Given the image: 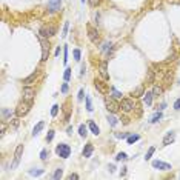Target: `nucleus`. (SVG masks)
Listing matches in <instances>:
<instances>
[{
	"label": "nucleus",
	"mask_w": 180,
	"mask_h": 180,
	"mask_svg": "<svg viewBox=\"0 0 180 180\" xmlns=\"http://www.w3.org/2000/svg\"><path fill=\"white\" fill-rule=\"evenodd\" d=\"M59 55H60V46L55 49V57H59Z\"/></svg>",
	"instance_id": "5fc2aeb1"
},
{
	"label": "nucleus",
	"mask_w": 180,
	"mask_h": 180,
	"mask_svg": "<svg viewBox=\"0 0 180 180\" xmlns=\"http://www.w3.org/2000/svg\"><path fill=\"white\" fill-rule=\"evenodd\" d=\"M94 86H95V90L100 91L102 94H106V92H108V86H106V83H105L103 80L95 79V80H94Z\"/></svg>",
	"instance_id": "9b49d317"
},
{
	"label": "nucleus",
	"mask_w": 180,
	"mask_h": 180,
	"mask_svg": "<svg viewBox=\"0 0 180 180\" xmlns=\"http://www.w3.org/2000/svg\"><path fill=\"white\" fill-rule=\"evenodd\" d=\"M71 71H72L71 68H66V69H65V74H63V79H65V82H68V80L71 79Z\"/></svg>",
	"instance_id": "7c9ffc66"
},
{
	"label": "nucleus",
	"mask_w": 180,
	"mask_h": 180,
	"mask_svg": "<svg viewBox=\"0 0 180 180\" xmlns=\"http://www.w3.org/2000/svg\"><path fill=\"white\" fill-rule=\"evenodd\" d=\"M62 176H63V169L62 168H57L55 169V173H54V176H52V179H62Z\"/></svg>",
	"instance_id": "cd10ccee"
},
{
	"label": "nucleus",
	"mask_w": 180,
	"mask_h": 180,
	"mask_svg": "<svg viewBox=\"0 0 180 180\" xmlns=\"http://www.w3.org/2000/svg\"><path fill=\"white\" fill-rule=\"evenodd\" d=\"M68 179H69V180H76V179H79V176H77L76 173H72V174H69V176H68Z\"/></svg>",
	"instance_id": "49530a36"
},
{
	"label": "nucleus",
	"mask_w": 180,
	"mask_h": 180,
	"mask_svg": "<svg viewBox=\"0 0 180 180\" xmlns=\"http://www.w3.org/2000/svg\"><path fill=\"white\" fill-rule=\"evenodd\" d=\"M62 92H63V94L68 92V83H63V85H62Z\"/></svg>",
	"instance_id": "de8ad7c7"
},
{
	"label": "nucleus",
	"mask_w": 180,
	"mask_h": 180,
	"mask_svg": "<svg viewBox=\"0 0 180 180\" xmlns=\"http://www.w3.org/2000/svg\"><path fill=\"white\" fill-rule=\"evenodd\" d=\"M120 108L125 111V112H130L133 108H134V102L131 99H122V103H120Z\"/></svg>",
	"instance_id": "9d476101"
},
{
	"label": "nucleus",
	"mask_w": 180,
	"mask_h": 180,
	"mask_svg": "<svg viewBox=\"0 0 180 180\" xmlns=\"http://www.w3.org/2000/svg\"><path fill=\"white\" fill-rule=\"evenodd\" d=\"M40 159H42L43 162H46V159H48V151H46V149H42V152H40Z\"/></svg>",
	"instance_id": "ea45409f"
},
{
	"label": "nucleus",
	"mask_w": 180,
	"mask_h": 180,
	"mask_svg": "<svg viewBox=\"0 0 180 180\" xmlns=\"http://www.w3.org/2000/svg\"><path fill=\"white\" fill-rule=\"evenodd\" d=\"M55 34V26H52V25H43L42 28H40V31H39V36H42V37H52Z\"/></svg>",
	"instance_id": "39448f33"
},
{
	"label": "nucleus",
	"mask_w": 180,
	"mask_h": 180,
	"mask_svg": "<svg viewBox=\"0 0 180 180\" xmlns=\"http://www.w3.org/2000/svg\"><path fill=\"white\" fill-rule=\"evenodd\" d=\"M152 168L160 169V171H169L171 169V165L169 163H165L162 160H152Z\"/></svg>",
	"instance_id": "6e6552de"
},
{
	"label": "nucleus",
	"mask_w": 180,
	"mask_h": 180,
	"mask_svg": "<svg viewBox=\"0 0 180 180\" xmlns=\"http://www.w3.org/2000/svg\"><path fill=\"white\" fill-rule=\"evenodd\" d=\"M79 100H83V90L79 91Z\"/></svg>",
	"instance_id": "603ef678"
},
{
	"label": "nucleus",
	"mask_w": 180,
	"mask_h": 180,
	"mask_svg": "<svg viewBox=\"0 0 180 180\" xmlns=\"http://www.w3.org/2000/svg\"><path fill=\"white\" fill-rule=\"evenodd\" d=\"M99 3H100V0H90V5L92 6V8H95Z\"/></svg>",
	"instance_id": "a18cd8bd"
},
{
	"label": "nucleus",
	"mask_w": 180,
	"mask_h": 180,
	"mask_svg": "<svg viewBox=\"0 0 180 180\" xmlns=\"http://www.w3.org/2000/svg\"><path fill=\"white\" fill-rule=\"evenodd\" d=\"M111 43L109 42H103L102 43V51H105V52H109V49H111Z\"/></svg>",
	"instance_id": "473e14b6"
},
{
	"label": "nucleus",
	"mask_w": 180,
	"mask_h": 180,
	"mask_svg": "<svg viewBox=\"0 0 180 180\" xmlns=\"http://www.w3.org/2000/svg\"><path fill=\"white\" fill-rule=\"evenodd\" d=\"M31 106H33V102H29V100H23V102H20V103L17 105V108H15V114H17V117L26 116V114L29 112Z\"/></svg>",
	"instance_id": "f257e3e1"
},
{
	"label": "nucleus",
	"mask_w": 180,
	"mask_h": 180,
	"mask_svg": "<svg viewBox=\"0 0 180 180\" xmlns=\"http://www.w3.org/2000/svg\"><path fill=\"white\" fill-rule=\"evenodd\" d=\"M116 137L117 138H128V134L126 133H116Z\"/></svg>",
	"instance_id": "37998d69"
},
{
	"label": "nucleus",
	"mask_w": 180,
	"mask_h": 180,
	"mask_svg": "<svg viewBox=\"0 0 180 180\" xmlns=\"http://www.w3.org/2000/svg\"><path fill=\"white\" fill-rule=\"evenodd\" d=\"M105 105H106V109H108L111 114H116V112L120 109V105L114 100V97H109V95L105 97Z\"/></svg>",
	"instance_id": "f03ea898"
},
{
	"label": "nucleus",
	"mask_w": 180,
	"mask_h": 180,
	"mask_svg": "<svg viewBox=\"0 0 180 180\" xmlns=\"http://www.w3.org/2000/svg\"><path fill=\"white\" fill-rule=\"evenodd\" d=\"M92 151H94L92 143H88V145H85V148H83L82 154H83V157H91V156H92Z\"/></svg>",
	"instance_id": "dca6fc26"
},
{
	"label": "nucleus",
	"mask_w": 180,
	"mask_h": 180,
	"mask_svg": "<svg viewBox=\"0 0 180 180\" xmlns=\"http://www.w3.org/2000/svg\"><path fill=\"white\" fill-rule=\"evenodd\" d=\"M37 76H39V71H34V72H33L29 77H26V79L23 80V85H25V86H29V85H31V83H33V82L37 79Z\"/></svg>",
	"instance_id": "2eb2a0df"
},
{
	"label": "nucleus",
	"mask_w": 180,
	"mask_h": 180,
	"mask_svg": "<svg viewBox=\"0 0 180 180\" xmlns=\"http://www.w3.org/2000/svg\"><path fill=\"white\" fill-rule=\"evenodd\" d=\"M112 97H114V99H122V92L117 91L116 88H112Z\"/></svg>",
	"instance_id": "c9c22d12"
},
{
	"label": "nucleus",
	"mask_w": 180,
	"mask_h": 180,
	"mask_svg": "<svg viewBox=\"0 0 180 180\" xmlns=\"http://www.w3.org/2000/svg\"><path fill=\"white\" fill-rule=\"evenodd\" d=\"M174 140H176V133L174 131H169V133H166V135L163 137V145L168 146V145L174 143Z\"/></svg>",
	"instance_id": "4468645a"
},
{
	"label": "nucleus",
	"mask_w": 180,
	"mask_h": 180,
	"mask_svg": "<svg viewBox=\"0 0 180 180\" xmlns=\"http://www.w3.org/2000/svg\"><path fill=\"white\" fill-rule=\"evenodd\" d=\"M43 128H45V122H39V123L34 126V130H33V135H39Z\"/></svg>",
	"instance_id": "6ab92c4d"
},
{
	"label": "nucleus",
	"mask_w": 180,
	"mask_h": 180,
	"mask_svg": "<svg viewBox=\"0 0 180 180\" xmlns=\"http://www.w3.org/2000/svg\"><path fill=\"white\" fill-rule=\"evenodd\" d=\"M131 95H133L134 99H138V97L145 95V88H143V86H137V88L131 92Z\"/></svg>",
	"instance_id": "f3484780"
},
{
	"label": "nucleus",
	"mask_w": 180,
	"mask_h": 180,
	"mask_svg": "<svg viewBox=\"0 0 180 180\" xmlns=\"http://www.w3.org/2000/svg\"><path fill=\"white\" fill-rule=\"evenodd\" d=\"M55 152H57V156H60L62 159H68L69 154H71V148H69V145H66V143H59L57 148H55Z\"/></svg>",
	"instance_id": "7ed1b4c3"
},
{
	"label": "nucleus",
	"mask_w": 180,
	"mask_h": 180,
	"mask_svg": "<svg viewBox=\"0 0 180 180\" xmlns=\"http://www.w3.org/2000/svg\"><path fill=\"white\" fill-rule=\"evenodd\" d=\"M63 62H65V63L68 62V46L63 48Z\"/></svg>",
	"instance_id": "a19ab883"
},
{
	"label": "nucleus",
	"mask_w": 180,
	"mask_h": 180,
	"mask_svg": "<svg viewBox=\"0 0 180 180\" xmlns=\"http://www.w3.org/2000/svg\"><path fill=\"white\" fill-rule=\"evenodd\" d=\"M152 97H154L152 91L145 94V105H146V106H151V103H152Z\"/></svg>",
	"instance_id": "412c9836"
},
{
	"label": "nucleus",
	"mask_w": 180,
	"mask_h": 180,
	"mask_svg": "<svg viewBox=\"0 0 180 180\" xmlns=\"http://www.w3.org/2000/svg\"><path fill=\"white\" fill-rule=\"evenodd\" d=\"M0 130H2V135H3V134H5V130H6L5 123H2V125H0Z\"/></svg>",
	"instance_id": "3c124183"
},
{
	"label": "nucleus",
	"mask_w": 180,
	"mask_h": 180,
	"mask_svg": "<svg viewBox=\"0 0 180 180\" xmlns=\"http://www.w3.org/2000/svg\"><path fill=\"white\" fill-rule=\"evenodd\" d=\"M45 171L43 169H29V174L31 176H42Z\"/></svg>",
	"instance_id": "72a5a7b5"
},
{
	"label": "nucleus",
	"mask_w": 180,
	"mask_h": 180,
	"mask_svg": "<svg viewBox=\"0 0 180 180\" xmlns=\"http://www.w3.org/2000/svg\"><path fill=\"white\" fill-rule=\"evenodd\" d=\"M126 159H128L126 152H119V154H117V157H116V160H117V162H125Z\"/></svg>",
	"instance_id": "bb28decb"
},
{
	"label": "nucleus",
	"mask_w": 180,
	"mask_h": 180,
	"mask_svg": "<svg viewBox=\"0 0 180 180\" xmlns=\"http://www.w3.org/2000/svg\"><path fill=\"white\" fill-rule=\"evenodd\" d=\"M151 83H154V71L149 68L146 71V85H151Z\"/></svg>",
	"instance_id": "aec40b11"
},
{
	"label": "nucleus",
	"mask_w": 180,
	"mask_h": 180,
	"mask_svg": "<svg viewBox=\"0 0 180 180\" xmlns=\"http://www.w3.org/2000/svg\"><path fill=\"white\" fill-rule=\"evenodd\" d=\"M85 69H86V66H85V63L82 65V71H80V76H85Z\"/></svg>",
	"instance_id": "09e8293b"
},
{
	"label": "nucleus",
	"mask_w": 180,
	"mask_h": 180,
	"mask_svg": "<svg viewBox=\"0 0 180 180\" xmlns=\"http://www.w3.org/2000/svg\"><path fill=\"white\" fill-rule=\"evenodd\" d=\"M88 37H90V40L92 43H100V36H99V31L94 28V26H91L88 25Z\"/></svg>",
	"instance_id": "0eeeda50"
},
{
	"label": "nucleus",
	"mask_w": 180,
	"mask_h": 180,
	"mask_svg": "<svg viewBox=\"0 0 180 180\" xmlns=\"http://www.w3.org/2000/svg\"><path fill=\"white\" fill-rule=\"evenodd\" d=\"M125 174H126V168L123 166V168H122V171H120V177H123Z\"/></svg>",
	"instance_id": "8fccbe9b"
},
{
	"label": "nucleus",
	"mask_w": 180,
	"mask_h": 180,
	"mask_svg": "<svg viewBox=\"0 0 180 180\" xmlns=\"http://www.w3.org/2000/svg\"><path fill=\"white\" fill-rule=\"evenodd\" d=\"M79 134H80V137H86L88 135V130H86L85 125H80L79 126Z\"/></svg>",
	"instance_id": "393cba45"
},
{
	"label": "nucleus",
	"mask_w": 180,
	"mask_h": 180,
	"mask_svg": "<svg viewBox=\"0 0 180 180\" xmlns=\"http://www.w3.org/2000/svg\"><path fill=\"white\" fill-rule=\"evenodd\" d=\"M22 154H23V145H19V146L15 148L14 159H12V163H11V168H12V169H15V168L19 166V163H20V160H22Z\"/></svg>",
	"instance_id": "20e7f679"
},
{
	"label": "nucleus",
	"mask_w": 180,
	"mask_h": 180,
	"mask_svg": "<svg viewBox=\"0 0 180 180\" xmlns=\"http://www.w3.org/2000/svg\"><path fill=\"white\" fill-rule=\"evenodd\" d=\"M99 74H100V77H102L103 80H106V79L109 77V74H108V63H106V62H102V63H100Z\"/></svg>",
	"instance_id": "f8f14e48"
},
{
	"label": "nucleus",
	"mask_w": 180,
	"mask_h": 180,
	"mask_svg": "<svg viewBox=\"0 0 180 180\" xmlns=\"http://www.w3.org/2000/svg\"><path fill=\"white\" fill-rule=\"evenodd\" d=\"M34 95H36V90H34V88H31V86H25V88H23V100L33 102Z\"/></svg>",
	"instance_id": "1a4fd4ad"
},
{
	"label": "nucleus",
	"mask_w": 180,
	"mask_h": 180,
	"mask_svg": "<svg viewBox=\"0 0 180 180\" xmlns=\"http://www.w3.org/2000/svg\"><path fill=\"white\" fill-rule=\"evenodd\" d=\"M60 6H62V2H60V0H49V3H48V9H49L51 12L59 11Z\"/></svg>",
	"instance_id": "ddd939ff"
},
{
	"label": "nucleus",
	"mask_w": 180,
	"mask_h": 180,
	"mask_svg": "<svg viewBox=\"0 0 180 180\" xmlns=\"http://www.w3.org/2000/svg\"><path fill=\"white\" fill-rule=\"evenodd\" d=\"M68 29H69V23L65 22V26H63V29H62V37H63V39L68 36Z\"/></svg>",
	"instance_id": "c756f323"
},
{
	"label": "nucleus",
	"mask_w": 180,
	"mask_h": 180,
	"mask_svg": "<svg viewBox=\"0 0 180 180\" xmlns=\"http://www.w3.org/2000/svg\"><path fill=\"white\" fill-rule=\"evenodd\" d=\"M108 122H109L111 126H116V125H117V119H116L114 116H108Z\"/></svg>",
	"instance_id": "f704fd0d"
},
{
	"label": "nucleus",
	"mask_w": 180,
	"mask_h": 180,
	"mask_svg": "<svg viewBox=\"0 0 180 180\" xmlns=\"http://www.w3.org/2000/svg\"><path fill=\"white\" fill-rule=\"evenodd\" d=\"M66 134H68V135L72 134V126H68V130H66Z\"/></svg>",
	"instance_id": "864d4df0"
},
{
	"label": "nucleus",
	"mask_w": 180,
	"mask_h": 180,
	"mask_svg": "<svg viewBox=\"0 0 180 180\" xmlns=\"http://www.w3.org/2000/svg\"><path fill=\"white\" fill-rule=\"evenodd\" d=\"M11 116H12V112H9V111H8V109H5V108L2 109V119H3V120H6L8 117L11 119Z\"/></svg>",
	"instance_id": "c85d7f7f"
},
{
	"label": "nucleus",
	"mask_w": 180,
	"mask_h": 180,
	"mask_svg": "<svg viewBox=\"0 0 180 180\" xmlns=\"http://www.w3.org/2000/svg\"><path fill=\"white\" fill-rule=\"evenodd\" d=\"M19 125H20V120L19 119H12V122H9V130L11 131H15Z\"/></svg>",
	"instance_id": "5701e85b"
},
{
	"label": "nucleus",
	"mask_w": 180,
	"mask_h": 180,
	"mask_svg": "<svg viewBox=\"0 0 180 180\" xmlns=\"http://www.w3.org/2000/svg\"><path fill=\"white\" fill-rule=\"evenodd\" d=\"M154 151H156V148H154V146H151V148L148 149V152H146V156H145V160H149V159L152 157V154H154Z\"/></svg>",
	"instance_id": "2f4dec72"
},
{
	"label": "nucleus",
	"mask_w": 180,
	"mask_h": 180,
	"mask_svg": "<svg viewBox=\"0 0 180 180\" xmlns=\"http://www.w3.org/2000/svg\"><path fill=\"white\" fill-rule=\"evenodd\" d=\"M39 40L42 43V62H45L48 60V55H49V42L42 36H39Z\"/></svg>",
	"instance_id": "423d86ee"
},
{
	"label": "nucleus",
	"mask_w": 180,
	"mask_h": 180,
	"mask_svg": "<svg viewBox=\"0 0 180 180\" xmlns=\"http://www.w3.org/2000/svg\"><path fill=\"white\" fill-rule=\"evenodd\" d=\"M88 128L91 130V133H92L94 135H99V134H100V130H99V126H97V125H95L92 120H90V122H88Z\"/></svg>",
	"instance_id": "a211bd4d"
},
{
	"label": "nucleus",
	"mask_w": 180,
	"mask_h": 180,
	"mask_svg": "<svg viewBox=\"0 0 180 180\" xmlns=\"http://www.w3.org/2000/svg\"><path fill=\"white\" fill-rule=\"evenodd\" d=\"M52 138H54V131H52V130H49V131H48V134H46V142H51Z\"/></svg>",
	"instance_id": "58836bf2"
},
{
	"label": "nucleus",
	"mask_w": 180,
	"mask_h": 180,
	"mask_svg": "<svg viewBox=\"0 0 180 180\" xmlns=\"http://www.w3.org/2000/svg\"><path fill=\"white\" fill-rule=\"evenodd\" d=\"M174 109H176V111H180V99H177V100L174 102Z\"/></svg>",
	"instance_id": "c03bdc74"
},
{
	"label": "nucleus",
	"mask_w": 180,
	"mask_h": 180,
	"mask_svg": "<svg viewBox=\"0 0 180 180\" xmlns=\"http://www.w3.org/2000/svg\"><path fill=\"white\" fill-rule=\"evenodd\" d=\"M80 57H82V52H80V49H74V59H76L77 62H80Z\"/></svg>",
	"instance_id": "e433bc0d"
},
{
	"label": "nucleus",
	"mask_w": 180,
	"mask_h": 180,
	"mask_svg": "<svg viewBox=\"0 0 180 180\" xmlns=\"http://www.w3.org/2000/svg\"><path fill=\"white\" fill-rule=\"evenodd\" d=\"M138 138H140V135H138V134H131V135H128V138H126V140H128V143H130V145H133V143L137 142Z\"/></svg>",
	"instance_id": "b1692460"
},
{
	"label": "nucleus",
	"mask_w": 180,
	"mask_h": 180,
	"mask_svg": "<svg viewBox=\"0 0 180 180\" xmlns=\"http://www.w3.org/2000/svg\"><path fill=\"white\" fill-rule=\"evenodd\" d=\"M57 112H59V105H54V106H52V109H51V116H52V117H55V116H57Z\"/></svg>",
	"instance_id": "4c0bfd02"
},
{
	"label": "nucleus",
	"mask_w": 180,
	"mask_h": 180,
	"mask_svg": "<svg viewBox=\"0 0 180 180\" xmlns=\"http://www.w3.org/2000/svg\"><path fill=\"white\" fill-rule=\"evenodd\" d=\"M162 117H163V114H162V111H159L157 114H154V116L151 117V120H149V122H151V123H157V122H160V119H162Z\"/></svg>",
	"instance_id": "4be33fe9"
},
{
	"label": "nucleus",
	"mask_w": 180,
	"mask_h": 180,
	"mask_svg": "<svg viewBox=\"0 0 180 180\" xmlns=\"http://www.w3.org/2000/svg\"><path fill=\"white\" fill-rule=\"evenodd\" d=\"M86 109H88V111H92V103H91V99L90 97H86Z\"/></svg>",
	"instance_id": "79ce46f5"
},
{
	"label": "nucleus",
	"mask_w": 180,
	"mask_h": 180,
	"mask_svg": "<svg viewBox=\"0 0 180 180\" xmlns=\"http://www.w3.org/2000/svg\"><path fill=\"white\" fill-rule=\"evenodd\" d=\"M152 94H154V97H159V95H162V94H163V88H162V86H154V90H152Z\"/></svg>",
	"instance_id": "a878e982"
},
{
	"label": "nucleus",
	"mask_w": 180,
	"mask_h": 180,
	"mask_svg": "<svg viewBox=\"0 0 180 180\" xmlns=\"http://www.w3.org/2000/svg\"><path fill=\"white\" fill-rule=\"evenodd\" d=\"M82 3H85V0H82Z\"/></svg>",
	"instance_id": "6e6d98bb"
}]
</instances>
